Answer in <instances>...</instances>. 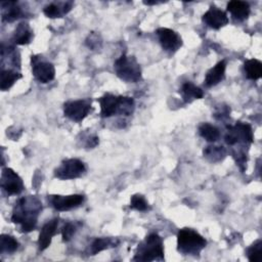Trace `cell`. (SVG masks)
<instances>
[{
    "label": "cell",
    "mask_w": 262,
    "mask_h": 262,
    "mask_svg": "<svg viewBox=\"0 0 262 262\" xmlns=\"http://www.w3.org/2000/svg\"><path fill=\"white\" fill-rule=\"evenodd\" d=\"M42 211V203L33 195L21 198L14 206L11 221L20 226L23 232H30L36 228L38 216Z\"/></svg>",
    "instance_id": "1"
},
{
    "label": "cell",
    "mask_w": 262,
    "mask_h": 262,
    "mask_svg": "<svg viewBox=\"0 0 262 262\" xmlns=\"http://www.w3.org/2000/svg\"><path fill=\"white\" fill-rule=\"evenodd\" d=\"M100 115L102 118H110L115 115L129 116L133 113L135 103L132 97L105 93L99 99Z\"/></svg>",
    "instance_id": "2"
},
{
    "label": "cell",
    "mask_w": 262,
    "mask_h": 262,
    "mask_svg": "<svg viewBox=\"0 0 262 262\" xmlns=\"http://www.w3.org/2000/svg\"><path fill=\"white\" fill-rule=\"evenodd\" d=\"M134 261H155L164 260V243L158 233L148 234L145 239L138 245Z\"/></svg>",
    "instance_id": "3"
},
{
    "label": "cell",
    "mask_w": 262,
    "mask_h": 262,
    "mask_svg": "<svg viewBox=\"0 0 262 262\" xmlns=\"http://www.w3.org/2000/svg\"><path fill=\"white\" fill-rule=\"evenodd\" d=\"M207 241L191 228H182L177 234V250L183 255H199L206 247Z\"/></svg>",
    "instance_id": "4"
},
{
    "label": "cell",
    "mask_w": 262,
    "mask_h": 262,
    "mask_svg": "<svg viewBox=\"0 0 262 262\" xmlns=\"http://www.w3.org/2000/svg\"><path fill=\"white\" fill-rule=\"evenodd\" d=\"M116 75L128 83H136L141 80V68L134 56L122 54L114 63Z\"/></svg>",
    "instance_id": "5"
},
{
    "label": "cell",
    "mask_w": 262,
    "mask_h": 262,
    "mask_svg": "<svg viewBox=\"0 0 262 262\" xmlns=\"http://www.w3.org/2000/svg\"><path fill=\"white\" fill-rule=\"evenodd\" d=\"M225 142L230 146L242 145V147L249 146L253 140V130L251 125L243 122H237L235 125H229L225 134Z\"/></svg>",
    "instance_id": "6"
},
{
    "label": "cell",
    "mask_w": 262,
    "mask_h": 262,
    "mask_svg": "<svg viewBox=\"0 0 262 262\" xmlns=\"http://www.w3.org/2000/svg\"><path fill=\"white\" fill-rule=\"evenodd\" d=\"M85 171L86 167L82 161L78 159H68L54 170V176L61 180L76 179L82 176Z\"/></svg>",
    "instance_id": "7"
},
{
    "label": "cell",
    "mask_w": 262,
    "mask_h": 262,
    "mask_svg": "<svg viewBox=\"0 0 262 262\" xmlns=\"http://www.w3.org/2000/svg\"><path fill=\"white\" fill-rule=\"evenodd\" d=\"M91 110V99L71 100L63 104V114L74 122L83 121Z\"/></svg>",
    "instance_id": "8"
},
{
    "label": "cell",
    "mask_w": 262,
    "mask_h": 262,
    "mask_svg": "<svg viewBox=\"0 0 262 262\" xmlns=\"http://www.w3.org/2000/svg\"><path fill=\"white\" fill-rule=\"evenodd\" d=\"M32 73L40 83H48L55 77L54 66L46 60H42L39 56H32Z\"/></svg>",
    "instance_id": "9"
},
{
    "label": "cell",
    "mask_w": 262,
    "mask_h": 262,
    "mask_svg": "<svg viewBox=\"0 0 262 262\" xmlns=\"http://www.w3.org/2000/svg\"><path fill=\"white\" fill-rule=\"evenodd\" d=\"M1 187L8 194H18L24 189L23 179L10 168H3L1 174Z\"/></svg>",
    "instance_id": "10"
},
{
    "label": "cell",
    "mask_w": 262,
    "mask_h": 262,
    "mask_svg": "<svg viewBox=\"0 0 262 262\" xmlns=\"http://www.w3.org/2000/svg\"><path fill=\"white\" fill-rule=\"evenodd\" d=\"M157 35L161 46L165 51L173 53L182 46L181 37L171 29L160 28L157 30Z\"/></svg>",
    "instance_id": "11"
},
{
    "label": "cell",
    "mask_w": 262,
    "mask_h": 262,
    "mask_svg": "<svg viewBox=\"0 0 262 262\" xmlns=\"http://www.w3.org/2000/svg\"><path fill=\"white\" fill-rule=\"evenodd\" d=\"M84 202V195L71 194V195H52L50 203L57 211H69L79 207Z\"/></svg>",
    "instance_id": "12"
},
{
    "label": "cell",
    "mask_w": 262,
    "mask_h": 262,
    "mask_svg": "<svg viewBox=\"0 0 262 262\" xmlns=\"http://www.w3.org/2000/svg\"><path fill=\"white\" fill-rule=\"evenodd\" d=\"M203 21L210 28L214 30H219L228 24V17L226 12L219 9L218 7L212 5L208 11L203 15Z\"/></svg>",
    "instance_id": "13"
},
{
    "label": "cell",
    "mask_w": 262,
    "mask_h": 262,
    "mask_svg": "<svg viewBox=\"0 0 262 262\" xmlns=\"http://www.w3.org/2000/svg\"><path fill=\"white\" fill-rule=\"evenodd\" d=\"M57 226H58V219L56 218L46 222L43 225L38 237V245L41 251H44L50 246L52 237L57 232Z\"/></svg>",
    "instance_id": "14"
},
{
    "label": "cell",
    "mask_w": 262,
    "mask_h": 262,
    "mask_svg": "<svg viewBox=\"0 0 262 262\" xmlns=\"http://www.w3.org/2000/svg\"><path fill=\"white\" fill-rule=\"evenodd\" d=\"M225 70H226V61L220 60L217 62L213 68H211L205 77V85L207 87H212L220 83L225 77Z\"/></svg>",
    "instance_id": "15"
},
{
    "label": "cell",
    "mask_w": 262,
    "mask_h": 262,
    "mask_svg": "<svg viewBox=\"0 0 262 262\" xmlns=\"http://www.w3.org/2000/svg\"><path fill=\"white\" fill-rule=\"evenodd\" d=\"M227 11L231 13L234 19L242 21L248 18L250 14V5L246 1L232 0L227 3Z\"/></svg>",
    "instance_id": "16"
},
{
    "label": "cell",
    "mask_w": 262,
    "mask_h": 262,
    "mask_svg": "<svg viewBox=\"0 0 262 262\" xmlns=\"http://www.w3.org/2000/svg\"><path fill=\"white\" fill-rule=\"evenodd\" d=\"M23 14L21 8L15 1L1 2V16L3 21H14Z\"/></svg>",
    "instance_id": "17"
},
{
    "label": "cell",
    "mask_w": 262,
    "mask_h": 262,
    "mask_svg": "<svg viewBox=\"0 0 262 262\" xmlns=\"http://www.w3.org/2000/svg\"><path fill=\"white\" fill-rule=\"evenodd\" d=\"M33 39V30L28 23H20L14 30L13 40L17 45L29 44Z\"/></svg>",
    "instance_id": "18"
},
{
    "label": "cell",
    "mask_w": 262,
    "mask_h": 262,
    "mask_svg": "<svg viewBox=\"0 0 262 262\" xmlns=\"http://www.w3.org/2000/svg\"><path fill=\"white\" fill-rule=\"evenodd\" d=\"M72 6H73V2H66L63 3L62 7L60 6V4L51 3L44 7L43 12L47 17H50V18L61 17L63 14L68 13L72 9Z\"/></svg>",
    "instance_id": "19"
},
{
    "label": "cell",
    "mask_w": 262,
    "mask_h": 262,
    "mask_svg": "<svg viewBox=\"0 0 262 262\" xmlns=\"http://www.w3.org/2000/svg\"><path fill=\"white\" fill-rule=\"evenodd\" d=\"M21 78L20 73L11 70V69H2L1 70V81H0V89L2 91L8 90L18 79Z\"/></svg>",
    "instance_id": "20"
},
{
    "label": "cell",
    "mask_w": 262,
    "mask_h": 262,
    "mask_svg": "<svg viewBox=\"0 0 262 262\" xmlns=\"http://www.w3.org/2000/svg\"><path fill=\"white\" fill-rule=\"evenodd\" d=\"M180 92L183 99L186 102H189L193 99H200L204 96V91L200 87L192 84L191 82H185L182 85Z\"/></svg>",
    "instance_id": "21"
},
{
    "label": "cell",
    "mask_w": 262,
    "mask_h": 262,
    "mask_svg": "<svg viewBox=\"0 0 262 262\" xmlns=\"http://www.w3.org/2000/svg\"><path fill=\"white\" fill-rule=\"evenodd\" d=\"M244 70L248 79L258 80L262 76V63L258 59H248L244 64Z\"/></svg>",
    "instance_id": "22"
},
{
    "label": "cell",
    "mask_w": 262,
    "mask_h": 262,
    "mask_svg": "<svg viewBox=\"0 0 262 262\" xmlns=\"http://www.w3.org/2000/svg\"><path fill=\"white\" fill-rule=\"evenodd\" d=\"M200 135L209 142H215L220 137V131L217 127L209 123H203L199 127Z\"/></svg>",
    "instance_id": "23"
},
{
    "label": "cell",
    "mask_w": 262,
    "mask_h": 262,
    "mask_svg": "<svg viewBox=\"0 0 262 262\" xmlns=\"http://www.w3.org/2000/svg\"><path fill=\"white\" fill-rule=\"evenodd\" d=\"M119 244V241L114 237H99L93 241L91 244V254L95 255L103 250L108 248L116 247Z\"/></svg>",
    "instance_id": "24"
},
{
    "label": "cell",
    "mask_w": 262,
    "mask_h": 262,
    "mask_svg": "<svg viewBox=\"0 0 262 262\" xmlns=\"http://www.w3.org/2000/svg\"><path fill=\"white\" fill-rule=\"evenodd\" d=\"M18 248V242L9 234H2L0 237V252L2 254H11Z\"/></svg>",
    "instance_id": "25"
},
{
    "label": "cell",
    "mask_w": 262,
    "mask_h": 262,
    "mask_svg": "<svg viewBox=\"0 0 262 262\" xmlns=\"http://www.w3.org/2000/svg\"><path fill=\"white\" fill-rule=\"evenodd\" d=\"M226 150L223 146H207L204 149V157L211 162H219L225 158Z\"/></svg>",
    "instance_id": "26"
},
{
    "label": "cell",
    "mask_w": 262,
    "mask_h": 262,
    "mask_svg": "<svg viewBox=\"0 0 262 262\" xmlns=\"http://www.w3.org/2000/svg\"><path fill=\"white\" fill-rule=\"evenodd\" d=\"M247 256L251 262H259L262 259V241L258 239L247 250Z\"/></svg>",
    "instance_id": "27"
},
{
    "label": "cell",
    "mask_w": 262,
    "mask_h": 262,
    "mask_svg": "<svg viewBox=\"0 0 262 262\" xmlns=\"http://www.w3.org/2000/svg\"><path fill=\"white\" fill-rule=\"evenodd\" d=\"M130 207L132 209H135V210L140 211V212H144V211L148 210V208H149L148 203L146 202L145 198L142 194L132 195L131 201H130Z\"/></svg>",
    "instance_id": "28"
},
{
    "label": "cell",
    "mask_w": 262,
    "mask_h": 262,
    "mask_svg": "<svg viewBox=\"0 0 262 262\" xmlns=\"http://www.w3.org/2000/svg\"><path fill=\"white\" fill-rule=\"evenodd\" d=\"M76 232V225L74 223L68 222L63 225L62 229H61V236H62V241L63 242H68L72 238V236L75 234Z\"/></svg>",
    "instance_id": "29"
}]
</instances>
